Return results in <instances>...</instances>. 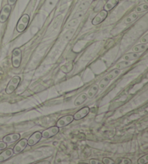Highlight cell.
<instances>
[{
	"mask_svg": "<svg viewBox=\"0 0 148 164\" xmlns=\"http://www.w3.org/2000/svg\"><path fill=\"white\" fill-rule=\"evenodd\" d=\"M20 82V78L19 76H15L12 78V80H10V83H8L7 86L6 93L7 94H12L13 92L18 88V85H19Z\"/></svg>",
	"mask_w": 148,
	"mask_h": 164,
	"instance_id": "1",
	"label": "cell"
},
{
	"mask_svg": "<svg viewBox=\"0 0 148 164\" xmlns=\"http://www.w3.org/2000/svg\"><path fill=\"white\" fill-rule=\"evenodd\" d=\"M29 21H30V17L28 14H24L21 18H20L19 21H18V25H17V30L19 33L23 32L25 30V28L28 26Z\"/></svg>",
	"mask_w": 148,
	"mask_h": 164,
	"instance_id": "2",
	"label": "cell"
},
{
	"mask_svg": "<svg viewBox=\"0 0 148 164\" xmlns=\"http://www.w3.org/2000/svg\"><path fill=\"white\" fill-rule=\"evenodd\" d=\"M22 60V52L20 49L17 48L13 51L12 55V63L14 67H19Z\"/></svg>",
	"mask_w": 148,
	"mask_h": 164,
	"instance_id": "3",
	"label": "cell"
},
{
	"mask_svg": "<svg viewBox=\"0 0 148 164\" xmlns=\"http://www.w3.org/2000/svg\"><path fill=\"white\" fill-rule=\"evenodd\" d=\"M59 127L55 126V127H52L50 128H48L46 130L42 131L41 137L45 139H48V138L52 137L56 135L58 132H59Z\"/></svg>",
	"mask_w": 148,
	"mask_h": 164,
	"instance_id": "4",
	"label": "cell"
},
{
	"mask_svg": "<svg viewBox=\"0 0 148 164\" xmlns=\"http://www.w3.org/2000/svg\"><path fill=\"white\" fill-rule=\"evenodd\" d=\"M11 10V6L10 4H6L2 8L0 13V23H4V22H6V20L9 18Z\"/></svg>",
	"mask_w": 148,
	"mask_h": 164,
	"instance_id": "5",
	"label": "cell"
},
{
	"mask_svg": "<svg viewBox=\"0 0 148 164\" xmlns=\"http://www.w3.org/2000/svg\"><path fill=\"white\" fill-rule=\"evenodd\" d=\"M107 15H108V12L105 11L104 10H101V11L93 19V20H92V24L94 25H99L100 23H101L106 18Z\"/></svg>",
	"mask_w": 148,
	"mask_h": 164,
	"instance_id": "6",
	"label": "cell"
},
{
	"mask_svg": "<svg viewBox=\"0 0 148 164\" xmlns=\"http://www.w3.org/2000/svg\"><path fill=\"white\" fill-rule=\"evenodd\" d=\"M74 120V118H73L72 115H67V116H64L59 119L58 120V122L57 123V127H65V126L68 125L69 124H70L72 121Z\"/></svg>",
	"mask_w": 148,
	"mask_h": 164,
	"instance_id": "7",
	"label": "cell"
},
{
	"mask_svg": "<svg viewBox=\"0 0 148 164\" xmlns=\"http://www.w3.org/2000/svg\"><path fill=\"white\" fill-rule=\"evenodd\" d=\"M41 133L40 131H36L34 134H32L31 136L29 137V139L27 140V144L30 146H35L36 143H38V142L40 141V140L41 139Z\"/></svg>",
	"mask_w": 148,
	"mask_h": 164,
	"instance_id": "8",
	"label": "cell"
},
{
	"mask_svg": "<svg viewBox=\"0 0 148 164\" xmlns=\"http://www.w3.org/2000/svg\"><path fill=\"white\" fill-rule=\"evenodd\" d=\"M27 146V140L26 139H23L21 140H20L15 145V146L13 148V153L15 154H18L20 152L23 151L25 149V147Z\"/></svg>",
	"mask_w": 148,
	"mask_h": 164,
	"instance_id": "9",
	"label": "cell"
},
{
	"mask_svg": "<svg viewBox=\"0 0 148 164\" xmlns=\"http://www.w3.org/2000/svg\"><path fill=\"white\" fill-rule=\"evenodd\" d=\"M90 112V109L88 107H84V108L81 109L80 110L78 111L77 112H76L74 114V115L73 116L74 120H80V119H82L85 117H86Z\"/></svg>",
	"mask_w": 148,
	"mask_h": 164,
	"instance_id": "10",
	"label": "cell"
},
{
	"mask_svg": "<svg viewBox=\"0 0 148 164\" xmlns=\"http://www.w3.org/2000/svg\"><path fill=\"white\" fill-rule=\"evenodd\" d=\"M20 137V135L19 134H8V135L5 136L4 138H3V142L6 143H12L13 142L17 141L18 140H19V138Z\"/></svg>",
	"mask_w": 148,
	"mask_h": 164,
	"instance_id": "11",
	"label": "cell"
},
{
	"mask_svg": "<svg viewBox=\"0 0 148 164\" xmlns=\"http://www.w3.org/2000/svg\"><path fill=\"white\" fill-rule=\"evenodd\" d=\"M13 155V149H7L4 152L0 154V162H3L4 160H7L10 158L12 155Z\"/></svg>",
	"mask_w": 148,
	"mask_h": 164,
	"instance_id": "12",
	"label": "cell"
},
{
	"mask_svg": "<svg viewBox=\"0 0 148 164\" xmlns=\"http://www.w3.org/2000/svg\"><path fill=\"white\" fill-rule=\"evenodd\" d=\"M88 98V95H87L86 93H82L79 96L77 97L74 100V106H80L82 105L84 103V102Z\"/></svg>",
	"mask_w": 148,
	"mask_h": 164,
	"instance_id": "13",
	"label": "cell"
},
{
	"mask_svg": "<svg viewBox=\"0 0 148 164\" xmlns=\"http://www.w3.org/2000/svg\"><path fill=\"white\" fill-rule=\"evenodd\" d=\"M119 2V0H108L104 6V10L108 12L111 10L113 7L116 6Z\"/></svg>",
	"mask_w": 148,
	"mask_h": 164,
	"instance_id": "14",
	"label": "cell"
},
{
	"mask_svg": "<svg viewBox=\"0 0 148 164\" xmlns=\"http://www.w3.org/2000/svg\"><path fill=\"white\" fill-rule=\"evenodd\" d=\"M98 89H99V88H98V85H94L93 86H92L91 88H90V90H88V94H87L88 98L90 99L94 98L95 95H96L97 93H98Z\"/></svg>",
	"mask_w": 148,
	"mask_h": 164,
	"instance_id": "15",
	"label": "cell"
},
{
	"mask_svg": "<svg viewBox=\"0 0 148 164\" xmlns=\"http://www.w3.org/2000/svg\"><path fill=\"white\" fill-rule=\"evenodd\" d=\"M139 56V55L138 54V53H129V54H125V55L123 56V59L124 61H133L138 59Z\"/></svg>",
	"mask_w": 148,
	"mask_h": 164,
	"instance_id": "16",
	"label": "cell"
},
{
	"mask_svg": "<svg viewBox=\"0 0 148 164\" xmlns=\"http://www.w3.org/2000/svg\"><path fill=\"white\" fill-rule=\"evenodd\" d=\"M132 61H121V62H119L118 64H116V69H124L125 68L128 67L132 64V62H131Z\"/></svg>",
	"mask_w": 148,
	"mask_h": 164,
	"instance_id": "17",
	"label": "cell"
},
{
	"mask_svg": "<svg viewBox=\"0 0 148 164\" xmlns=\"http://www.w3.org/2000/svg\"><path fill=\"white\" fill-rule=\"evenodd\" d=\"M147 49V44H139V45L135 46L132 49L134 52L135 53H140L145 51L146 49Z\"/></svg>",
	"mask_w": 148,
	"mask_h": 164,
	"instance_id": "18",
	"label": "cell"
},
{
	"mask_svg": "<svg viewBox=\"0 0 148 164\" xmlns=\"http://www.w3.org/2000/svg\"><path fill=\"white\" fill-rule=\"evenodd\" d=\"M110 81V80L108 79V78L105 76V78H103V79H102L101 81L100 82L99 85H98V88H99V89H101V90L104 89V88H106V87L108 85V84H109Z\"/></svg>",
	"mask_w": 148,
	"mask_h": 164,
	"instance_id": "19",
	"label": "cell"
},
{
	"mask_svg": "<svg viewBox=\"0 0 148 164\" xmlns=\"http://www.w3.org/2000/svg\"><path fill=\"white\" fill-rule=\"evenodd\" d=\"M137 18H138V15H137V13H132L131 15H129V16H127L125 20H124V23L125 24H129L132 22L134 21Z\"/></svg>",
	"mask_w": 148,
	"mask_h": 164,
	"instance_id": "20",
	"label": "cell"
},
{
	"mask_svg": "<svg viewBox=\"0 0 148 164\" xmlns=\"http://www.w3.org/2000/svg\"><path fill=\"white\" fill-rule=\"evenodd\" d=\"M75 33V29L72 28V29H70L64 35V37H63V39H64V41H68L70 40L72 38V37L74 35V33Z\"/></svg>",
	"mask_w": 148,
	"mask_h": 164,
	"instance_id": "21",
	"label": "cell"
},
{
	"mask_svg": "<svg viewBox=\"0 0 148 164\" xmlns=\"http://www.w3.org/2000/svg\"><path fill=\"white\" fill-rule=\"evenodd\" d=\"M121 74V70L120 69H113V70H112L110 72L108 73V75H107V78H108L109 80H113L114 79V78H116L117 76H119Z\"/></svg>",
	"mask_w": 148,
	"mask_h": 164,
	"instance_id": "22",
	"label": "cell"
},
{
	"mask_svg": "<svg viewBox=\"0 0 148 164\" xmlns=\"http://www.w3.org/2000/svg\"><path fill=\"white\" fill-rule=\"evenodd\" d=\"M78 23H79V20L77 18H73L72 20H70V21L68 22L67 25H65V28L67 29L72 28H74V26H76Z\"/></svg>",
	"mask_w": 148,
	"mask_h": 164,
	"instance_id": "23",
	"label": "cell"
},
{
	"mask_svg": "<svg viewBox=\"0 0 148 164\" xmlns=\"http://www.w3.org/2000/svg\"><path fill=\"white\" fill-rule=\"evenodd\" d=\"M147 9H148V4L147 3H145V4H142L137 7L136 8L135 11L137 13H142V12L147 11Z\"/></svg>",
	"mask_w": 148,
	"mask_h": 164,
	"instance_id": "24",
	"label": "cell"
},
{
	"mask_svg": "<svg viewBox=\"0 0 148 164\" xmlns=\"http://www.w3.org/2000/svg\"><path fill=\"white\" fill-rule=\"evenodd\" d=\"M90 2L88 1H83L78 7V11H84L85 10H86L88 8V7L89 6Z\"/></svg>",
	"mask_w": 148,
	"mask_h": 164,
	"instance_id": "25",
	"label": "cell"
},
{
	"mask_svg": "<svg viewBox=\"0 0 148 164\" xmlns=\"http://www.w3.org/2000/svg\"><path fill=\"white\" fill-rule=\"evenodd\" d=\"M115 163L118 164H131L132 161L129 159H127V158H119Z\"/></svg>",
	"mask_w": 148,
	"mask_h": 164,
	"instance_id": "26",
	"label": "cell"
},
{
	"mask_svg": "<svg viewBox=\"0 0 148 164\" xmlns=\"http://www.w3.org/2000/svg\"><path fill=\"white\" fill-rule=\"evenodd\" d=\"M148 163V155H144V156L141 157L138 160L139 164H144Z\"/></svg>",
	"mask_w": 148,
	"mask_h": 164,
	"instance_id": "27",
	"label": "cell"
},
{
	"mask_svg": "<svg viewBox=\"0 0 148 164\" xmlns=\"http://www.w3.org/2000/svg\"><path fill=\"white\" fill-rule=\"evenodd\" d=\"M62 20V16H61V15H59V16H58L57 19H56L55 20V23H54V28H57L58 25H59V23H60L61 21Z\"/></svg>",
	"mask_w": 148,
	"mask_h": 164,
	"instance_id": "28",
	"label": "cell"
},
{
	"mask_svg": "<svg viewBox=\"0 0 148 164\" xmlns=\"http://www.w3.org/2000/svg\"><path fill=\"white\" fill-rule=\"evenodd\" d=\"M102 163L104 164H113L115 163V162L109 158H103V162H102Z\"/></svg>",
	"mask_w": 148,
	"mask_h": 164,
	"instance_id": "29",
	"label": "cell"
},
{
	"mask_svg": "<svg viewBox=\"0 0 148 164\" xmlns=\"http://www.w3.org/2000/svg\"><path fill=\"white\" fill-rule=\"evenodd\" d=\"M140 42L142 43V44H147V42H148V35L147 34H146L144 37H142V38H141Z\"/></svg>",
	"mask_w": 148,
	"mask_h": 164,
	"instance_id": "30",
	"label": "cell"
},
{
	"mask_svg": "<svg viewBox=\"0 0 148 164\" xmlns=\"http://www.w3.org/2000/svg\"><path fill=\"white\" fill-rule=\"evenodd\" d=\"M83 15H84V12H83V11H79L77 13H76V14L74 15V18L78 19L79 18H82V17L83 16Z\"/></svg>",
	"mask_w": 148,
	"mask_h": 164,
	"instance_id": "31",
	"label": "cell"
},
{
	"mask_svg": "<svg viewBox=\"0 0 148 164\" xmlns=\"http://www.w3.org/2000/svg\"><path fill=\"white\" fill-rule=\"evenodd\" d=\"M89 163L91 164H101L102 162L97 159H91L89 161Z\"/></svg>",
	"mask_w": 148,
	"mask_h": 164,
	"instance_id": "32",
	"label": "cell"
},
{
	"mask_svg": "<svg viewBox=\"0 0 148 164\" xmlns=\"http://www.w3.org/2000/svg\"><path fill=\"white\" fill-rule=\"evenodd\" d=\"M7 148V143L4 142H0V150H4Z\"/></svg>",
	"mask_w": 148,
	"mask_h": 164,
	"instance_id": "33",
	"label": "cell"
},
{
	"mask_svg": "<svg viewBox=\"0 0 148 164\" xmlns=\"http://www.w3.org/2000/svg\"><path fill=\"white\" fill-rule=\"evenodd\" d=\"M16 1H17V0H7L8 4H10V6H12V5H13V4H15Z\"/></svg>",
	"mask_w": 148,
	"mask_h": 164,
	"instance_id": "34",
	"label": "cell"
},
{
	"mask_svg": "<svg viewBox=\"0 0 148 164\" xmlns=\"http://www.w3.org/2000/svg\"><path fill=\"white\" fill-rule=\"evenodd\" d=\"M38 164H49L50 162L49 161H42V162H38Z\"/></svg>",
	"mask_w": 148,
	"mask_h": 164,
	"instance_id": "35",
	"label": "cell"
},
{
	"mask_svg": "<svg viewBox=\"0 0 148 164\" xmlns=\"http://www.w3.org/2000/svg\"><path fill=\"white\" fill-rule=\"evenodd\" d=\"M144 1H145V2H146V3H147V1H148V0H144Z\"/></svg>",
	"mask_w": 148,
	"mask_h": 164,
	"instance_id": "36",
	"label": "cell"
}]
</instances>
